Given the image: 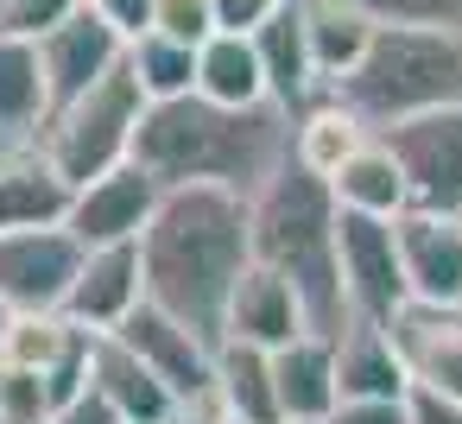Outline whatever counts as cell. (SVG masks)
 Returning <instances> with one entry per match:
<instances>
[{
    "mask_svg": "<svg viewBox=\"0 0 462 424\" xmlns=\"http://www.w3.org/2000/svg\"><path fill=\"white\" fill-rule=\"evenodd\" d=\"M336 260H342V291L355 323H393L411 304L405 266H399V222L380 216H336Z\"/></svg>",
    "mask_w": 462,
    "mask_h": 424,
    "instance_id": "obj_7",
    "label": "cell"
},
{
    "mask_svg": "<svg viewBox=\"0 0 462 424\" xmlns=\"http://www.w3.org/2000/svg\"><path fill=\"white\" fill-rule=\"evenodd\" d=\"M323 424H405V399H342Z\"/></svg>",
    "mask_w": 462,
    "mask_h": 424,
    "instance_id": "obj_34",
    "label": "cell"
},
{
    "mask_svg": "<svg viewBox=\"0 0 462 424\" xmlns=\"http://www.w3.org/2000/svg\"><path fill=\"white\" fill-rule=\"evenodd\" d=\"M7 323H14V310H7V298H0V336H7Z\"/></svg>",
    "mask_w": 462,
    "mask_h": 424,
    "instance_id": "obj_38",
    "label": "cell"
},
{
    "mask_svg": "<svg viewBox=\"0 0 462 424\" xmlns=\"http://www.w3.org/2000/svg\"><path fill=\"white\" fill-rule=\"evenodd\" d=\"M159 197H165V184H159L146 165L127 159V165H115L108 178H96V184H83V190L70 197L64 228H70L83 247H121V241H140V235H146Z\"/></svg>",
    "mask_w": 462,
    "mask_h": 424,
    "instance_id": "obj_10",
    "label": "cell"
},
{
    "mask_svg": "<svg viewBox=\"0 0 462 424\" xmlns=\"http://www.w3.org/2000/svg\"><path fill=\"white\" fill-rule=\"evenodd\" d=\"M0 7H7V0H0Z\"/></svg>",
    "mask_w": 462,
    "mask_h": 424,
    "instance_id": "obj_39",
    "label": "cell"
},
{
    "mask_svg": "<svg viewBox=\"0 0 462 424\" xmlns=\"http://www.w3.org/2000/svg\"><path fill=\"white\" fill-rule=\"evenodd\" d=\"M367 140H374V134H367L342 102H329V96H317V102L291 121V159H298L310 178H323V184H329V178L342 171V159L361 152Z\"/></svg>",
    "mask_w": 462,
    "mask_h": 424,
    "instance_id": "obj_26",
    "label": "cell"
},
{
    "mask_svg": "<svg viewBox=\"0 0 462 424\" xmlns=\"http://www.w3.org/2000/svg\"><path fill=\"white\" fill-rule=\"evenodd\" d=\"M304 32H310V64H317V83L336 89L374 45L380 20L361 7V0H304Z\"/></svg>",
    "mask_w": 462,
    "mask_h": 424,
    "instance_id": "obj_22",
    "label": "cell"
},
{
    "mask_svg": "<svg viewBox=\"0 0 462 424\" xmlns=\"http://www.w3.org/2000/svg\"><path fill=\"white\" fill-rule=\"evenodd\" d=\"M386 329L418 386L462 399V304H405Z\"/></svg>",
    "mask_w": 462,
    "mask_h": 424,
    "instance_id": "obj_15",
    "label": "cell"
},
{
    "mask_svg": "<svg viewBox=\"0 0 462 424\" xmlns=\"http://www.w3.org/2000/svg\"><path fill=\"white\" fill-rule=\"evenodd\" d=\"M380 26H430L462 39V0H361Z\"/></svg>",
    "mask_w": 462,
    "mask_h": 424,
    "instance_id": "obj_29",
    "label": "cell"
},
{
    "mask_svg": "<svg viewBox=\"0 0 462 424\" xmlns=\"http://www.w3.org/2000/svg\"><path fill=\"white\" fill-rule=\"evenodd\" d=\"M374 140H386V152L399 159L418 216H462V102L411 115Z\"/></svg>",
    "mask_w": 462,
    "mask_h": 424,
    "instance_id": "obj_6",
    "label": "cell"
},
{
    "mask_svg": "<svg viewBox=\"0 0 462 424\" xmlns=\"http://www.w3.org/2000/svg\"><path fill=\"white\" fill-rule=\"evenodd\" d=\"M260 70H266V102H279L291 121L323 96L317 64H310V32H304V0H279L266 14V26L254 32Z\"/></svg>",
    "mask_w": 462,
    "mask_h": 424,
    "instance_id": "obj_14",
    "label": "cell"
},
{
    "mask_svg": "<svg viewBox=\"0 0 462 424\" xmlns=\"http://www.w3.org/2000/svg\"><path fill=\"white\" fill-rule=\"evenodd\" d=\"M329 197H336V209H348V216H380V222H399V216L411 209L405 171H399V159L386 152V140H367L361 152H348L342 171L329 178Z\"/></svg>",
    "mask_w": 462,
    "mask_h": 424,
    "instance_id": "obj_24",
    "label": "cell"
},
{
    "mask_svg": "<svg viewBox=\"0 0 462 424\" xmlns=\"http://www.w3.org/2000/svg\"><path fill=\"white\" fill-rule=\"evenodd\" d=\"M273 386H279V418L285 424H323L342 392H336V336H298L273 348Z\"/></svg>",
    "mask_w": 462,
    "mask_h": 424,
    "instance_id": "obj_18",
    "label": "cell"
},
{
    "mask_svg": "<svg viewBox=\"0 0 462 424\" xmlns=\"http://www.w3.org/2000/svg\"><path fill=\"white\" fill-rule=\"evenodd\" d=\"M51 424H121V418H115V405H108V399L89 386V392H83V399H70V405H64Z\"/></svg>",
    "mask_w": 462,
    "mask_h": 424,
    "instance_id": "obj_36",
    "label": "cell"
},
{
    "mask_svg": "<svg viewBox=\"0 0 462 424\" xmlns=\"http://www.w3.org/2000/svg\"><path fill=\"white\" fill-rule=\"evenodd\" d=\"M405 424H462V399H449V392L411 380V392H405Z\"/></svg>",
    "mask_w": 462,
    "mask_h": 424,
    "instance_id": "obj_32",
    "label": "cell"
},
{
    "mask_svg": "<svg viewBox=\"0 0 462 424\" xmlns=\"http://www.w3.org/2000/svg\"><path fill=\"white\" fill-rule=\"evenodd\" d=\"M279 7V0H209V14H216V32H241L254 39L266 26V14Z\"/></svg>",
    "mask_w": 462,
    "mask_h": 424,
    "instance_id": "obj_33",
    "label": "cell"
},
{
    "mask_svg": "<svg viewBox=\"0 0 462 424\" xmlns=\"http://www.w3.org/2000/svg\"><path fill=\"white\" fill-rule=\"evenodd\" d=\"M323 96L342 102L367 134H386L430 108H456L462 102V39L430 32V26H380L367 58Z\"/></svg>",
    "mask_w": 462,
    "mask_h": 424,
    "instance_id": "obj_4",
    "label": "cell"
},
{
    "mask_svg": "<svg viewBox=\"0 0 462 424\" xmlns=\"http://www.w3.org/2000/svg\"><path fill=\"white\" fill-rule=\"evenodd\" d=\"M77 7H83V0H7V7H0V32L39 45V39H45L51 26H64Z\"/></svg>",
    "mask_w": 462,
    "mask_h": 424,
    "instance_id": "obj_30",
    "label": "cell"
},
{
    "mask_svg": "<svg viewBox=\"0 0 462 424\" xmlns=\"http://www.w3.org/2000/svg\"><path fill=\"white\" fill-rule=\"evenodd\" d=\"M336 392L342 399H405L411 367L386 323H348L336 336Z\"/></svg>",
    "mask_w": 462,
    "mask_h": 424,
    "instance_id": "obj_20",
    "label": "cell"
},
{
    "mask_svg": "<svg viewBox=\"0 0 462 424\" xmlns=\"http://www.w3.org/2000/svg\"><path fill=\"white\" fill-rule=\"evenodd\" d=\"M197 96L216 102V108H254V102H266V70H260L254 39L209 32L197 45Z\"/></svg>",
    "mask_w": 462,
    "mask_h": 424,
    "instance_id": "obj_25",
    "label": "cell"
},
{
    "mask_svg": "<svg viewBox=\"0 0 462 424\" xmlns=\"http://www.w3.org/2000/svg\"><path fill=\"white\" fill-rule=\"evenodd\" d=\"M399 266L411 304H462V216H399Z\"/></svg>",
    "mask_w": 462,
    "mask_h": 424,
    "instance_id": "obj_13",
    "label": "cell"
},
{
    "mask_svg": "<svg viewBox=\"0 0 462 424\" xmlns=\"http://www.w3.org/2000/svg\"><path fill=\"white\" fill-rule=\"evenodd\" d=\"M336 197L323 178H310L298 159L279 165L254 197H247V241H254V260L273 266L304 317H310V336H342L355 323L348 310V291H342V260H336Z\"/></svg>",
    "mask_w": 462,
    "mask_h": 424,
    "instance_id": "obj_3",
    "label": "cell"
},
{
    "mask_svg": "<svg viewBox=\"0 0 462 424\" xmlns=\"http://www.w3.org/2000/svg\"><path fill=\"white\" fill-rule=\"evenodd\" d=\"M152 32H165L178 45H203L216 32V14H209V0H152Z\"/></svg>",
    "mask_w": 462,
    "mask_h": 424,
    "instance_id": "obj_31",
    "label": "cell"
},
{
    "mask_svg": "<svg viewBox=\"0 0 462 424\" xmlns=\"http://www.w3.org/2000/svg\"><path fill=\"white\" fill-rule=\"evenodd\" d=\"M146 298V272H140V241H121V247H89L83 253V272L64 298V317L89 336H115Z\"/></svg>",
    "mask_w": 462,
    "mask_h": 424,
    "instance_id": "obj_12",
    "label": "cell"
},
{
    "mask_svg": "<svg viewBox=\"0 0 462 424\" xmlns=\"http://www.w3.org/2000/svg\"><path fill=\"white\" fill-rule=\"evenodd\" d=\"M171 392H178V405H190V399H209V380H216V342H203L190 323H178L171 310H159V304H146L140 298V310L115 329Z\"/></svg>",
    "mask_w": 462,
    "mask_h": 424,
    "instance_id": "obj_11",
    "label": "cell"
},
{
    "mask_svg": "<svg viewBox=\"0 0 462 424\" xmlns=\"http://www.w3.org/2000/svg\"><path fill=\"white\" fill-rule=\"evenodd\" d=\"M83 241L58 222V228H20L0 235V298L14 317H64V298L83 272Z\"/></svg>",
    "mask_w": 462,
    "mask_h": 424,
    "instance_id": "obj_8",
    "label": "cell"
},
{
    "mask_svg": "<svg viewBox=\"0 0 462 424\" xmlns=\"http://www.w3.org/2000/svg\"><path fill=\"white\" fill-rule=\"evenodd\" d=\"M140 121H146V96H140L134 70L121 64V70L102 77L89 96L51 108V121L39 127V152H45V165H51L70 190H83V184H96V178H108L115 165L134 159Z\"/></svg>",
    "mask_w": 462,
    "mask_h": 424,
    "instance_id": "obj_5",
    "label": "cell"
},
{
    "mask_svg": "<svg viewBox=\"0 0 462 424\" xmlns=\"http://www.w3.org/2000/svg\"><path fill=\"white\" fill-rule=\"evenodd\" d=\"M45 121H51V89H45L39 45L0 32V146L39 140Z\"/></svg>",
    "mask_w": 462,
    "mask_h": 424,
    "instance_id": "obj_23",
    "label": "cell"
},
{
    "mask_svg": "<svg viewBox=\"0 0 462 424\" xmlns=\"http://www.w3.org/2000/svg\"><path fill=\"white\" fill-rule=\"evenodd\" d=\"M89 7H96L127 45H134L140 32H152V0H89Z\"/></svg>",
    "mask_w": 462,
    "mask_h": 424,
    "instance_id": "obj_35",
    "label": "cell"
},
{
    "mask_svg": "<svg viewBox=\"0 0 462 424\" xmlns=\"http://www.w3.org/2000/svg\"><path fill=\"white\" fill-rule=\"evenodd\" d=\"M39 64H45L51 108H64V102L89 96L102 77H115V70L127 64V39L83 0V7H77L64 26H51V32L39 39Z\"/></svg>",
    "mask_w": 462,
    "mask_h": 424,
    "instance_id": "obj_9",
    "label": "cell"
},
{
    "mask_svg": "<svg viewBox=\"0 0 462 424\" xmlns=\"http://www.w3.org/2000/svg\"><path fill=\"white\" fill-rule=\"evenodd\" d=\"M89 386L115 405L121 424H165L178 411V392L121 342V336H96V355H89Z\"/></svg>",
    "mask_w": 462,
    "mask_h": 424,
    "instance_id": "obj_19",
    "label": "cell"
},
{
    "mask_svg": "<svg viewBox=\"0 0 462 424\" xmlns=\"http://www.w3.org/2000/svg\"><path fill=\"white\" fill-rule=\"evenodd\" d=\"M216 405L228 424H285L279 418V386H273V348L254 342H216Z\"/></svg>",
    "mask_w": 462,
    "mask_h": 424,
    "instance_id": "obj_21",
    "label": "cell"
},
{
    "mask_svg": "<svg viewBox=\"0 0 462 424\" xmlns=\"http://www.w3.org/2000/svg\"><path fill=\"white\" fill-rule=\"evenodd\" d=\"M134 165H146L165 190L216 184L254 197L279 165H291V115L279 102H254V108H216L203 96L146 102Z\"/></svg>",
    "mask_w": 462,
    "mask_h": 424,
    "instance_id": "obj_2",
    "label": "cell"
},
{
    "mask_svg": "<svg viewBox=\"0 0 462 424\" xmlns=\"http://www.w3.org/2000/svg\"><path fill=\"white\" fill-rule=\"evenodd\" d=\"M247 266H254L247 197L216 190V184H178L159 197V209L140 235L146 304L171 310L203 342H222L228 298H235Z\"/></svg>",
    "mask_w": 462,
    "mask_h": 424,
    "instance_id": "obj_1",
    "label": "cell"
},
{
    "mask_svg": "<svg viewBox=\"0 0 462 424\" xmlns=\"http://www.w3.org/2000/svg\"><path fill=\"white\" fill-rule=\"evenodd\" d=\"M165 424H228V418H222V405H216V392H209V399H190V405H178Z\"/></svg>",
    "mask_w": 462,
    "mask_h": 424,
    "instance_id": "obj_37",
    "label": "cell"
},
{
    "mask_svg": "<svg viewBox=\"0 0 462 424\" xmlns=\"http://www.w3.org/2000/svg\"><path fill=\"white\" fill-rule=\"evenodd\" d=\"M83 329L70 323V317H14L7 323V336H0V361H7V367H32V373H45L70 342H77Z\"/></svg>",
    "mask_w": 462,
    "mask_h": 424,
    "instance_id": "obj_28",
    "label": "cell"
},
{
    "mask_svg": "<svg viewBox=\"0 0 462 424\" xmlns=\"http://www.w3.org/2000/svg\"><path fill=\"white\" fill-rule=\"evenodd\" d=\"M310 336V317L298 304V291L273 272V266H247L235 298H228V323H222V342H254V348H285Z\"/></svg>",
    "mask_w": 462,
    "mask_h": 424,
    "instance_id": "obj_16",
    "label": "cell"
},
{
    "mask_svg": "<svg viewBox=\"0 0 462 424\" xmlns=\"http://www.w3.org/2000/svg\"><path fill=\"white\" fill-rule=\"evenodd\" d=\"M70 184L45 165L39 140L20 146H0V235H20V228H58L70 216Z\"/></svg>",
    "mask_w": 462,
    "mask_h": 424,
    "instance_id": "obj_17",
    "label": "cell"
},
{
    "mask_svg": "<svg viewBox=\"0 0 462 424\" xmlns=\"http://www.w3.org/2000/svg\"><path fill=\"white\" fill-rule=\"evenodd\" d=\"M127 70L140 83L146 102H178V96H197V45H178L165 32H140L127 45Z\"/></svg>",
    "mask_w": 462,
    "mask_h": 424,
    "instance_id": "obj_27",
    "label": "cell"
}]
</instances>
